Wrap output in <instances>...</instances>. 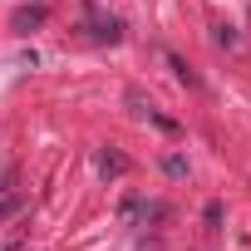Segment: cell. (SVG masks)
<instances>
[{
  "label": "cell",
  "instance_id": "5",
  "mask_svg": "<svg viewBox=\"0 0 251 251\" xmlns=\"http://www.w3.org/2000/svg\"><path fill=\"white\" fill-rule=\"evenodd\" d=\"M5 212H15V197H10V192H0V217H5Z\"/></svg>",
  "mask_w": 251,
  "mask_h": 251
},
{
  "label": "cell",
  "instance_id": "2",
  "mask_svg": "<svg viewBox=\"0 0 251 251\" xmlns=\"http://www.w3.org/2000/svg\"><path fill=\"white\" fill-rule=\"evenodd\" d=\"M45 15H50L45 5H20V10H15V30H35Z\"/></svg>",
  "mask_w": 251,
  "mask_h": 251
},
{
  "label": "cell",
  "instance_id": "3",
  "mask_svg": "<svg viewBox=\"0 0 251 251\" xmlns=\"http://www.w3.org/2000/svg\"><path fill=\"white\" fill-rule=\"evenodd\" d=\"M168 64H173V74H177V79H182L187 89H202V79H197V74H192V69H187V64L177 59V54H168Z\"/></svg>",
  "mask_w": 251,
  "mask_h": 251
},
{
  "label": "cell",
  "instance_id": "4",
  "mask_svg": "<svg viewBox=\"0 0 251 251\" xmlns=\"http://www.w3.org/2000/svg\"><path fill=\"white\" fill-rule=\"evenodd\" d=\"M163 173H168V177H187V158H177V153L163 158Z\"/></svg>",
  "mask_w": 251,
  "mask_h": 251
},
{
  "label": "cell",
  "instance_id": "1",
  "mask_svg": "<svg viewBox=\"0 0 251 251\" xmlns=\"http://www.w3.org/2000/svg\"><path fill=\"white\" fill-rule=\"evenodd\" d=\"M99 173H103V177H123V173H128V158L113 153V148H103V153H99Z\"/></svg>",
  "mask_w": 251,
  "mask_h": 251
}]
</instances>
